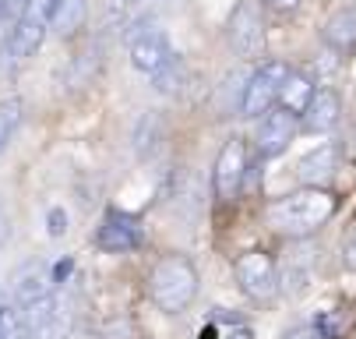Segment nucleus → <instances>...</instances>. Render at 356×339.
<instances>
[{"label":"nucleus","instance_id":"nucleus-1","mask_svg":"<svg viewBox=\"0 0 356 339\" xmlns=\"http://www.w3.org/2000/svg\"><path fill=\"white\" fill-rule=\"evenodd\" d=\"M335 209H339V202L332 191L300 187V191H289V195H282L268 205V223L286 237H311L335 216Z\"/></svg>","mask_w":356,"mask_h":339},{"label":"nucleus","instance_id":"nucleus-2","mask_svg":"<svg viewBox=\"0 0 356 339\" xmlns=\"http://www.w3.org/2000/svg\"><path fill=\"white\" fill-rule=\"evenodd\" d=\"M148 297L163 315H184L197 297V269L187 255H163L148 272Z\"/></svg>","mask_w":356,"mask_h":339},{"label":"nucleus","instance_id":"nucleus-3","mask_svg":"<svg viewBox=\"0 0 356 339\" xmlns=\"http://www.w3.org/2000/svg\"><path fill=\"white\" fill-rule=\"evenodd\" d=\"M289 64L286 61H261L254 68V74L247 78L243 85V95H240V113L258 120L265 113H272V107L279 103V92H282V81L289 78Z\"/></svg>","mask_w":356,"mask_h":339},{"label":"nucleus","instance_id":"nucleus-4","mask_svg":"<svg viewBox=\"0 0 356 339\" xmlns=\"http://www.w3.org/2000/svg\"><path fill=\"white\" fill-rule=\"evenodd\" d=\"M233 276L240 283V290L250 297V301H275L279 294V265L268 251H243L236 262H233Z\"/></svg>","mask_w":356,"mask_h":339},{"label":"nucleus","instance_id":"nucleus-5","mask_svg":"<svg viewBox=\"0 0 356 339\" xmlns=\"http://www.w3.org/2000/svg\"><path fill=\"white\" fill-rule=\"evenodd\" d=\"M243 177H247V141L243 138H229L219 156H216V170H212V191L219 202H233L243 191Z\"/></svg>","mask_w":356,"mask_h":339},{"label":"nucleus","instance_id":"nucleus-6","mask_svg":"<svg viewBox=\"0 0 356 339\" xmlns=\"http://www.w3.org/2000/svg\"><path fill=\"white\" fill-rule=\"evenodd\" d=\"M141 240H145V230H141L138 216H131L124 209H110L95 230V248L106 255H127V251L141 248Z\"/></svg>","mask_w":356,"mask_h":339},{"label":"nucleus","instance_id":"nucleus-7","mask_svg":"<svg viewBox=\"0 0 356 339\" xmlns=\"http://www.w3.org/2000/svg\"><path fill=\"white\" fill-rule=\"evenodd\" d=\"M229 42H233V50L247 61L254 57H261L265 50V22H261V11L254 0H240L233 18H229Z\"/></svg>","mask_w":356,"mask_h":339},{"label":"nucleus","instance_id":"nucleus-8","mask_svg":"<svg viewBox=\"0 0 356 339\" xmlns=\"http://www.w3.org/2000/svg\"><path fill=\"white\" fill-rule=\"evenodd\" d=\"M18 315L29 329V339H64L67 336V308L57 294L35 301L32 308H25Z\"/></svg>","mask_w":356,"mask_h":339},{"label":"nucleus","instance_id":"nucleus-9","mask_svg":"<svg viewBox=\"0 0 356 339\" xmlns=\"http://www.w3.org/2000/svg\"><path fill=\"white\" fill-rule=\"evenodd\" d=\"M173 57L177 54H173V46H170V39L163 32L145 29V32L131 36V64H134V71H141V74L152 78V74H159Z\"/></svg>","mask_w":356,"mask_h":339},{"label":"nucleus","instance_id":"nucleus-10","mask_svg":"<svg viewBox=\"0 0 356 339\" xmlns=\"http://www.w3.org/2000/svg\"><path fill=\"white\" fill-rule=\"evenodd\" d=\"M293 134H296V117H293V113H286V110L265 113L261 124H258V138H254V141H258V156H261V159L282 156V152L289 149Z\"/></svg>","mask_w":356,"mask_h":339},{"label":"nucleus","instance_id":"nucleus-11","mask_svg":"<svg viewBox=\"0 0 356 339\" xmlns=\"http://www.w3.org/2000/svg\"><path fill=\"white\" fill-rule=\"evenodd\" d=\"M342 120V100L335 88H318V95L311 100L307 113L300 117V127L307 134H328L335 124Z\"/></svg>","mask_w":356,"mask_h":339},{"label":"nucleus","instance_id":"nucleus-12","mask_svg":"<svg viewBox=\"0 0 356 339\" xmlns=\"http://www.w3.org/2000/svg\"><path fill=\"white\" fill-rule=\"evenodd\" d=\"M321 39H325L328 50H335L339 57L356 54V8H339V11L325 22Z\"/></svg>","mask_w":356,"mask_h":339},{"label":"nucleus","instance_id":"nucleus-13","mask_svg":"<svg viewBox=\"0 0 356 339\" xmlns=\"http://www.w3.org/2000/svg\"><path fill=\"white\" fill-rule=\"evenodd\" d=\"M49 294H54V276H49L39 262L25 265V269L15 276V301H18V308H22V311H25V308H32L35 301L49 297Z\"/></svg>","mask_w":356,"mask_h":339},{"label":"nucleus","instance_id":"nucleus-14","mask_svg":"<svg viewBox=\"0 0 356 339\" xmlns=\"http://www.w3.org/2000/svg\"><path fill=\"white\" fill-rule=\"evenodd\" d=\"M46 32H49V25L18 15V22H15V29H11V36H8V54H11L15 61H29V57H35V54H39V46L46 42Z\"/></svg>","mask_w":356,"mask_h":339},{"label":"nucleus","instance_id":"nucleus-15","mask_svg":"<svg viewBox=\"0 0 356 339\" xmlns=\"http://www.w3.org/2000/svg\"><path fill=\"white\" fill-rule=\"evenodd\" d=\"M314 95H318V85L307 71H289V78L282 81V92H279V110H286L293 117H303Z\"/></svg>","mask_w":356,"mask_h":339},{"label":"nucleus","instance_id":"nucleus-16","mask_svg":"<svg viewBox=\"0 0 356 339\" xmlns=\"http://www.w3.org/2000/svg\"><path fill=\"white\" fill-rule=\"evenodd\" d=\"M335 170H339V145H332V141L318 145V149L307 152V156L300 159V166H296V173L303 177V184H307V187L325 184Z\"/></svg>","mask_w":356,"mask_h":339},{"label":"nucleus","instance_id":"nucleus-17","mask_svg":"<svg viewBox=\"0 0 356 339\" xmlns=\"http://www.w3.org/2000/svg\"><path fill=\"white\" fill-rule=\"evenodd\" d=\"M85 0H60L57 8V18H54V32L57 36H74L81 25H85Z\"/></svg>","mask_w":356,"mask_h":339},{"label":"nucleus","instance_id":"nucleus-18","mask_svg":"<svg viewBox=\"0 0 356 339\" xmlns=\"http://www.w3.org/2000/svg\"><path fill=\"white\" fill-rule=\"evenodd\" d=\"M184 81H187V64H184L180 57H173L159 74H152V88L163 92V95H177V92L184 88Z\"/></svg>","mask_w":356,"mask_h":339},{"label":"nucleus","instance_id":"nucleus-19","mask_svg":"<svg viewBox=\"0 0 356 339\" xmlns=\"http://www.w3.org/2000/svg\"><path fill=\"white\" fill-rule=\"evenodd\" d=\"M22 113H25L22 100H4V103H0V152H4L8 141L15 138V131L22 124Z\"/></svg>","mask_w":356,"mask_h":339},{"label":"nucleus","instance_id":"nucleus-20","mask_svg":"<svg viewBox=\"0 0 356 339\" xmlns=\"http://www.w3.org/2000/svg\"><path fill=\"white\" fill-rule=\"evenodd\" d=\"M57 8H60V0H25V4H22V15H25V18H35V22H42V25L54 29Z\"/></svg>","mask_w":356,"mask_h":339},{"label":"nucleus","instance_id":"nucleus-21","mask_svg":"<svg viewBox=\"0 0 356 339\" xmlns=\"http://www.w3.org/2000/svg\"><path fill=\"white\" fill-rule=\"evenodd\" d=\"M46 233L49 237H64L67 233V212L60 205H54V209L46 212Z\"/></svg>","mask_w":356,"mask_h":339},{"label":"nucleus","instance_id":"nucleus-22","mask_svg":"<svg viewBox=\"0 0 356 339\" xmlns=\"http://www.w3.org/2000/svg\"><path fill=\"white\" fill-rule=\"evenodd\" d=\"M342 258H346V265L356 272V226L349 230V237H346V244H342Z\"/></svg>","mask_w":356,"mask_h":339},{"label":"nucleus","instance_id":"nucleus-23","mask_svg":"<svg viewBox=\"0 0 356 339\" xmlns=\"http://www.w3.org/2000/svg\"><path fill=\"white\" fill-rule=\"evenodd\" d=\"M261 4H265L268 11H275V15H293V11L300 8V0H261Z\"/></svg>","mask_w":356,"mask_h":339},{"label":"nucleus","instance_id":"nucleus-24","mask_svg":"<svg viewBox=\"0 0 356 339\" xmlns=\"http://www.w3.org/2000/svg\"><path fill=\"white\" fill-rule=\"evenodd\" d=\"M71 272H74V258H60L49 276H54V283H67V276H71Z\"/></svg>","mask_w":356,"mask_h":339},{"label":"nucleus","instance_id":"nucleus-25","mask_svg":"<svg viewBox=\"0 0 356 339\" xmlns=\"http://www.w3.org/2000/svg\"><path fill=\"white\" fill-rule=\"evenodd\" d=\"M286 339H335V336H328V332H321L318 325H311V329H296V332L286 336Z\"/></svg>","mask_w":356,"mask_h":339},{"label":"nucleus","instance_id":"nucleus-26","mask_svg":"<svg viewBox=\"0 0 356 339\" xmlns=\"http://www.w3.org/2000/svg\"><path fill=\"white\" fill-rule=\"evenodd\" d=\"M8 240V212H4V205H0V244Z\"/></svg>","mask_w":356,"mask_h":339},{"label":"nucleus","instance_id":"nucleus-27","mask_svg":"<svg viewBox=\"0 0 356 339\" xmlns=\"http://www.w3.org/2000/svg\"><path fill=\"white\" fill-rule=\"evenodd\" d=\"M226 339H254V336H250V329H233Z\"/></svg>","mask_w":356,"mask_h":339},{"label":"nucleus","instance_id":"nucleus-28","mask_svg":"<svg viewBox=\"0 0 356 339\" xmlns=\"http://www.w3.org/2000/svg\"><path fill=\"white\" fill-rule=\"evenodd\" d=\"M197 339H219V332L209 325V329H201V336H197Z\"/></svg>","mask_w":356,"mask_h":339},{"label":"nucleus","instance_id":"nucleus-29","mask_svg":"<svg viewBox=\"0 0 356 339\" xmlns=\"http://www.w3.org/2000/svg\"><path fill=\"white\" fill-rule=\"evenodd\" d=\"M8 8H11V0H0V15H4Z\"/></svg>","mask_w":356,"mask_h":339},{"label":"nucleus","instance_id":"nucleus-30","mask_svg":"<svg viewBox=\"0 0 356 339\" xmlns=\"http://www.w3.org/2000/svg\"><path fill=\"white\" fill-rule=\"evenodd\" d=\"M0 322H4V308H0Z\"/></svg>","mask_w":356,"mask_h":339}]
</instances>
